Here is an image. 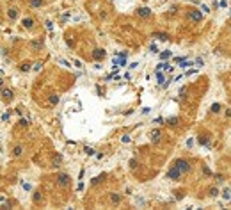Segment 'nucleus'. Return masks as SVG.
I'll return each instance as SVG.
<instances>
[{
  "label": "nucleus",
  "instance_id": "1",
  "mask_svg": "<svg viewBox=\"0 0 231 210\" xmlns=\"http://www.w3.org/2000/svg\"><path fill=\"white\" fill-rule=\"evenodd\" d=\"M173 166H176L183 174H187V173L192 171V162H190L189 158H176V160L173 162Z\"/></svg>",
  "mask_w": 231,
  "mask_h": 210
},
{
  "label": "nucleus",
  "instance_id": "34",
  "mask_svg": "<svg viewBox=\"0 0 231 210\" xmlns=\"http://www.w3.org/2000/svg\"><path fill=\"white\" fill-rule=\"evenodd\" d=\"M121 141H123V143H130V137H128V135H125V137H123Z\"/></svg>",
  "mask_w": 231,
  "mask_h": 210
},
{
  "label": "nucleus",
  "instance_id": "4",
  "mask_svg": "<svg viewBox=\"0 0 231 210\" xmlns=\"http://www.w3.org/2000/svg\"><path fill=\"white\" fill-rule=\"evenodd\" d=\"M0 95H2V100H4L5 103H9V102H13V98H14V93H13L11 89H7V87H4V89H0Z\"/></svg>",
  "mask_w": 231,
  "mask_h": 210
},
{
  "label": "nucleus",
  "instance_id": "23",
  "mask_svg": "<svg viewBox=\"0 0 231 210\" xmlns=\"http://www.w3.org/2000/svg\"><path fill=\"white\" fill-rule=\"evenodd\" d=\"M105 178H107V174H105V173H103V174H100V176H96V178L93 180V185H96V183H101Z\"/></svg>",
  "mask_w": 231,
  "mask_h": 210
},
{
  "label": "nucleus",
  "instance_id": "33",
  "mask_svg": "<svg viewBox=\"0 0 231 210\" xmlns=\"http://www.w3.org/2000/svg\"><path fill=\"white\" fill-rule=\"evenodd\" d=\"M9 119V112H5V114H2V121H7Z\"/></svg>",
  "mask_w": 231,
  "mask_h": 210
},
{
  "label": "nucleus",
  "instance_id": "35",
  "mask_svg": "<svg viewBox=\"0 0 231 210\" xmlns=\"http://www.w3.org/2000/svg\"><path fill=\"white\" fill-rule=\"evenodd\" d=\"M226 118H231V109H226Z\"/></svg>",
  "mask_w": 231,
  "mask_h": 210
},
{
  "label": "nucleus",
  "instance_id": "2",
  "mask_svg": "<svg viewBox=\"0 0 231 210\" xmlns=\"http://www.w3.org/2000/svg\"><path fill=\"white\" fill-rule=\"evenodd\" d=\"M165 178L171 180V182H180V180L183 178V173L180 171L176 166H171V168L167 169V173H165Z\"/></svg>",
  "mask_w": 231,
  "mask_h": 210
},
{
  "label": "nucleus",
  "instance_id": "31",
  "mask_svg": "<svg viewBox=\"0 0 231 210\" xmlns=\"http://www.w3.org/2000/svg\"><path fill=\"white\" fill-rule=\"evenodd\" d=\"M164 121H165V119H164V118H156V119H155V123H156V125H162V123H164Z\"/></svg>",
  "mask_w": 231,
  "mask_h": 210
},
{
  "label": "nucleus",
  "instance_id": "5",
  "mask_svg": "<svg viewBox=\"0 0 231 210\" xmlns=\"http://www.w3.org/2000/svg\"><path fill=\"white\" fill-rule=\"evenodd\" d=\"M187 20H189V21H201V20H203V14H201L197 9H190L189 14H187Z\"/></svg>",
  "mask_w": 231,
  "mask_h": 210
},
{
  "label": "nucleus",
  "instance_id": "30",
  "mask_svg": "<svg viewBox=\"0 0 231 210\" xmlns=\"http://www.w3.org/2000/svg\"><path fill=\"white\" fill-rule=\"evenodd\" d=\"M85 153H87V155H94V150H93V148H89V146H87V148H85Z\"/></svg>",
  "mask_w": 231,
  "mask_h": 210
},
{
  "label": "nucleus",
  "instance_id": "6",
  "mask_svg": "<svg viewBox=\"0 0 231 210\" xmlns=\"http://www.w3.org/2000/svg\"><path fill=\"white\" fill-rule=\"evenodd\" d=\"M135 14L139 16V18H151V9L149 7H139L137 11H135Z\"/></svg>",
  "mask_w": 231,
  "mask_h": 210
},
{
  "label": "nucleus",
  "instance_id": "16",
  "mask_svg": "<svg viewBox=\"0 0 231 210\" xmlns=\"http://www.w3.org/2000/svg\"><path fill=\"white\" fill-rule=\"evenodd\" d=\"M23 155V146H14L13 148V157H21Z\"/></svg>",
  "mask_w": 231,
  "mask_h": 210
},
{
  "label": "nucleus",
  "instance_id": "36",
  "mask_svg": "<svg viewBox=\"0 0 231 210\" xmlns=\"http://www.w3.org/2000/svg\"><path fill=\"white\" fill-rule=\"evenodd\" d=\"M2 86H4V78L0 77V87H2Z\"/></svg>",
  "mask_w": 231,
  "mask_h": 210
},
{
  "label": "nucleus",
  "instance_id": "20",
  "mask_svg": "<svg viewBox=\"0 0 231 210\" xmlns=\"http://www.w3.org/2000/svg\"><path fill=\"white\" fill-rule=\"evenodd\" d=\"M165 123H167L169 127H176V125L180 123V119H178V118H169V119H165Z\"/></svg>",
  "mask_w": 231,
  "mask_h": 210
},
{
  "label": "nucleus",
  "instance_id": "15",
  "mask_svg": "<svg viewBox=\"0 0 231 210\" xmlns=\"http://www.w3.org/2000/svg\"><path fill=\"white\" fill-rule=\"evenodd\" d=\"M32 201H34L36 205H39V203L43 201V194H41V191H36V192H34V196H32Z\"/></svg>",
  "mask_w": 231,
  "mask_h": 210
},
{
  "label": "nucleus",
  "instance_id": "11",
  "mask_svg": "<svg viewBox=\"0 0 231 210\" xmlns=\"http://www.w3.org/2000/svg\"><path fill=\"white\" fill-rule=\"evenodd\" d=\"M149 135H151V141L156 144V143L162 139V130H151V134H149Z\"/></svg>",
  "mask_w": 231,
  "mask_h": 210
},
{
  "label": "nucleus",
  "instance_id": "37",
  "mask_svg": "<svg viewBox=\"0 0 231 210\" xmlns=\"http://www.w3.org/2000/svg\"><path fill=\"white\" fill-rule=\"evenodd\" d=\"M229 30H231V21H229Z\"/></svg>",
  "mask_w": 231,
  "mask_h": 210
},
{
  "label": "nucleus",
  "instance_id": "18",
  "mask_svg": "<svg viewBox=\"0 0 231 210\" xmlns=\"http://www.w3.org/2000/svg\"><path fill=\"white\" fill-rule=\"evenodd\" d=\"M30 66H32L30 62H21V64L18 66V70L20 71H30Z\"/></svg>",
  "mask_w": 231,
  "mask_h": 210
},
{
  "label": "nucleus",
  "instance_id": "22",
  "mask_svg": "<svg viewBox=\"0 0 231 210\" xmlns=\"http://www.w3.org/2000/svg\"><path fill=\"white\" fill-rule=\"evenodd\" d=\"M203 174L206 178H213V173H212V169H208V166H203Z\"/></svg>",
  "mask_w": 231,
  "mask_h": 210
},
{
  "label": "nucleus",
  "instance_id": "9",
  "mask_svg": "<svg viewBox=\"0 0 231 210\" xmlns=\"http://www.w3.org/2000/svg\"><path fill=\"white\" fill-rule=\"evenodd\" d=\"M105 55H107V54H105V50H101V48H96V50L93 52V59H94V61H101V59H105Z\"/></svg>",
  "mask_w": 231,
  "mask_h": 210
},
{
  "label": "nucleus",
  "instance_id": "7",
  "mask_svg": "<svg viewBox=\"0 0 231 210\" xmlns=\"http://www.w3.org/2000/svg\"><path fill=\"white\" fill-rule=\"evenodd\" d=\"M109 201H110V205H119L123 201V196L117 194V192H110L109 194Z\"/></svg>",
  "mask_w": 231,
  "mask_h": 210
},
{
  "label": "nucleus",
  "instance_id": "8",
  "mask_svg": "<svg viewBox=\"0 0 231 210\" xmlns=\"http://www.w3.org/2000/svg\"><path fill=\"white\" fill-rule=\"evenodd\" d=\"M27 4H29L30 9H39V7L45 5V0H27Z\"/></svg>",
  "mask_w": 231,
  "mask_h": 210
},
{
  "label": "nucleus",
  "instance_id": "21",
  "mask_svg": "<svg viewBox=\"0 0 231 210\" xmlns=\"http://www.w3.org/2000/svg\"><path fill=\"white\" fill-rule=\"evenodd\" d=\"M208 196H210V198H217V196H219V189H217V187H210V189H208Z\"/></svg>",
  "mask_w": 231,
  "mask_h": 210
},
{
  "label": "nucleus",
  "instance_id": "27",
  "mask_svg": "<svg viewBox=\"0 0 231 210\" xmlns=\"http://www.w3.org/2000/svg\"><path fill=\"white\" fill-rule=\"evenodd\" d=\"M18 123H20V125H21V127H23V128H27V127H29V121H27V119H23V118L20 119Z\"/></svg>",
  "mask_w": 231,
  "mask_h": 210
},
{
  "label": "nucleus",
  "instance_id": "32",
  "mask_svg": "<svg viewBox=\"0 0 231 210\" xmlns=\"http://www.w3.org/2000/svg\"><path fill=\"white\" fill-rule=\"evenodd\" d=\"M219 5H220V7H228V2H226V0H220Z\"/></svg>",
  "mask_w": 231,
  "mask_h": 210
},
{
  "label": "nucleus",
  "instance_id": "26",
  "mask_svg": "<svg viewBox=\"0 0 231 210\" xmlns=\"http://www.w3.org/2000/svg\"><path fill=\"white\" fill-rule=\"evenodd\" d=\"M169 57H171V52H169V50H164V52L160 54V59H169Z\"/></svg>",
  "mask_w": 231,
  "mask_h": 210
},
{
  "label": "nucleus",
  "instance_id": "10",
  "mask_svg": "<svg viewBox=\"0 0 231 210\" xmlns=\"http://www.w3.org/2000/svg\"><path fill=\"white\" fill-rule=\"evenodd\" d=\"M30 48H32L34 52H39V50H43V41H41V39H36V41H32V43H30Z\"/></svg>",
  "mask_w": 231,
  "mask_h": 210
},
{
  "label": "nucleus",
  "instance_id": "25",
  "mask_svg": "<svg viewBox=\"0 0 231 210\" xmlns=\"http://www.w3.org/2000/svg\"><path fill=\"white\" fill-rule=\"evenodd\" d=\"M220 112V103H213L212 105V114H219Z\"/></svg>",
  "mask_w": 231,
  "mask_h": 210
},
{
  "label": "nucleus",
  "instance_id": "14",
  "mask_svg": "<svg viewBox=\"0 0 231 210\" xmlns=\"http://www.w3.org/2000/svg\"><path fill=\"white\" fill-rule=\"evenodd\" d=\"M153 38L160 39V41H167V39H169V34H167V32H153Z\"/></svg>",
  "mask_w": 231,
  "mask_h": 210
},
{
  "label": "nucleus",
  "instance_id": "3",
  "mask_svg": "<svg viewBox=\"0 0 231 210\" xmlns=\"http://www.w3.org/2000/svg\"><path fill=\"white\" fill-rule=\"evenodd\" d=\"M55 180H57V185L59 187H69V183H71V176L68 174V173H59L57 176H55Z\"/></svg>",
  "mask_w": 231,
  "mask_h": 210
},
{
  "label": "nucleus",
  "instance_id": "19",
  "mask_svg": "<svg viewBox=\"0 0 231 210\" xmlns=\"http://www.w3.org/2000/svg\"><path fill=\"white\" fill-rule=\"evenodd\" d=\"M7 14H9V18H11V20H16V18H18V9H16V7H11Z\"/></svg>",
  "mask_w": 231,
  "mask_h": 210
},
{
  "label": "nucleus",
  "instance_id": "17",
  "mask_svg": "<svg viewBox=\"0 0 231 210\" xmlns=\"http://www.w3.org/2000/svg\"><path fill=\"white\" fill-rule=\"evenodd\" d=\"M213 178H215V182L220 185V183H224V180H226V176L222 174V173H217V174H213Z\"/></svg>",
  "mask_w": 231,
  "mask_h": 210
},
{
  "label": "nucleus",
  "instance_id": "24",
  "mask_svg": "<svg viewBox=\"0 0 231 210\" xmlns=\"http://www.w3.org/2000/svg\"><path fill=\"white\" fill-rule=\"evenodd\" d=\"M57 102H59L57 95H50V98H48V103H50V105H57Z\"/></svg>",
  "mask_w": 231,
  "mask_h": 210
},
{
  "label": "nucleus",
  "instance_id": "38",
  "mask_svg": "<svg viewBox=\"0 0 231 210\" xmlns=\"http://www.w3.org/2000/svg\"><path fill=\"white\" fill-rule=\"evenodd\" d=\"M229 13H231V9H229Z\"/></svg>",
  "mask_w": 231,
  "mask_h": 210
},
{
  "label": "nucleus",
  "instance_id": "13",
  "mask_svg": "<svg viewBox=\"0 0 231 210\" xmlns=\"http://www.w3.org/2000/svg\"><path fill=\"white\" fill-rule=\"evenodd\" d=\"M60 164H62V155H55L54 157V160H52V168H60Z\"/></svg>",
  "mask_w": 231,
  "mask_h": 210
},
{
  "label": "nucleus",
  "instance_id": "29",
  "mask_svg": "<svg viewBox=\"0 0 231 210\" xmlns=\"http://www.w3.org/2000/svg\"><path fill=\"white\" fill-rule=\"evenodd\" d=\"M32 70H34V71H39V70H41V62H36V64H34V68H32Z\"/></svg>",
  "mask_w": 231,
  "mask_h": 210
},
{
  "label": "nucleus",
  "instance_id": "12",
  "mask_svg": "<svg viewBox=\"0 0 231 210\" xmlns=\"http://www.w3.org/2000/svg\"><path fill=\"white\" fill-rule=\"evenodd\" d=\"M34 25H36V21H34L32 18H25V20H23V27H25L27 30H32V29H34Z\"/></svg>",
  "mask_w": 231,
  "mask_h": 210
},
{
  "label": "nucleus",
  "instance_id": "28",
  "mask_svg": "<svg viewBox=\"0 0 231 210\" xmlns=\"http://www.w3.org/2000/svg\"><path fill=\"white\" fill-rule=\"evenodd\" d=\"M222 196H224V199H229V198H231V191H229V189H226V191L222 192Z\"/></svg>",
  "mask_w": 231,
  "mask_h": 210
}]
</instances>
